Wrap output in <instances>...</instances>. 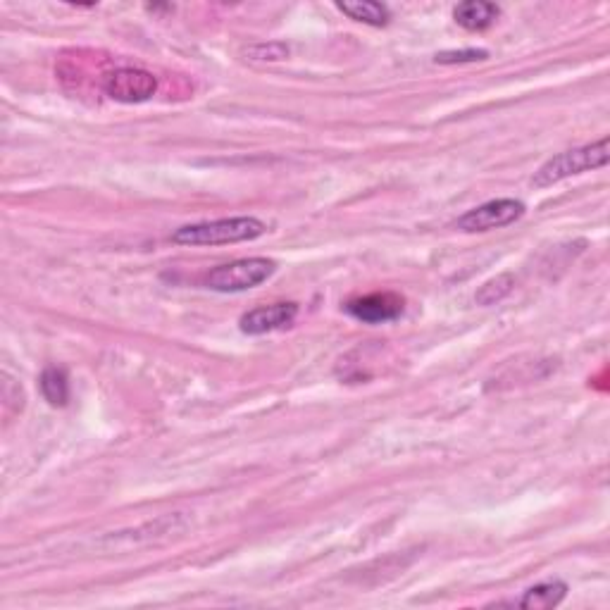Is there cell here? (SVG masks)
<instances>
[{"mask_svg": "<svg viewBox=\"0 0 610 610\" xmlns=\"http://www.w3.org/2000/svg\"><path fill=\"white\" fill-rule=\"evenodd\" d=\"M525 203L515 201V198H499V201H489L479 208L465 213L456 222V227L460 232H491V229H501L508 227V224L518 222L522 215H525Z\"/></svg>", "mask_w": 610, "mask_h": 610, "instance_id": "5b68a950", "label": "cell"}, {"mask_svg": "<svg viewBox=\"0 0 610 610\" xmlns=\"http://www.w3.org/2000/svg\"><path fill=\"white\" fill-rule=\"evenodd\" d=\"M267 232L265 222L258 217H224V220L186 224L172 234L177 246H222L253 241Z\"/></svg>", "mask_w": 610, "mask_h": 610, "instance_id": "6da1fadb", "label": "cell"}, {"mask_svg": "<svg viewBox=\"0 0 610 610\" xmlns=\"http://www.w3.org/2000/svg\"><path fill=\"white\" fill-rule=\"evenodd\" d=\"M608 160V139L589 143V146L582 148H572V151L553 155L551 160H546V163L534 172L532 184L537 186V189H546V186L563 182V179L575 177V174L606 167Z\"/></svg>", "mask_w": 610, "mask_h": 610, "instance_id": "7a4b0ae2", "label": "cell"}, {"mask_svg": "<svg viewBox=\"0 0 610 610\" xmlns=\"http://www.w3.org/2000/svg\"><path fill=\"white\" fill-rule=\"evenodd\" d=\"M253 60H284L286 55H289V46H284V43H260V46H253L251 51H248Z\"/></svg>", "mask_w": 610, "mask_h": 610, "instance_id": "5bb4252c", "label": "cell"}, {"mask_svg": "<svg viewBox=\"0 0 610 610\" xmlns=\"http://www.w3.org/2000/svg\"><path fill=\"white\" fill-rule=\"evenodd\" d=\"M403 308H406V301L394 291H379V294H367L346 303V313L367 325L394 322L403 315Z\"/></svg>", "mask_w": 610, "mask_h": 610, "instance_id": "8992f818", "label": "cell"}, {"mask_svg": "<svg viewBox=\"0 0 610 610\" xmlns=\"http://www.w3.org/2000/svg\"><path fill=\"white\" fill-rule=\"evenodd\" d=\"M103 91L117 103H146L158 91V79L141 67H120L103 79Z\"/></svg>", "mask_w": 610, "mask_h": 610, "instance_id": "277c9868", "label": "cell"}, {"mask_svg": "<svg viewBox=\"0 0 610 610\" xmlns=\"http://www.w3.org/2000/svg\"><path fill=\"white\" fill-rule=\"evenodd\" d=\"M41 394L55 408L67 406L70 401V382L62 367H46L41 375Z\"/></svg>", "mask_w": 610, "mask_h": 610, "instance_id": "8fae6325", "label": "cell"}, {"mask_svg": "<svg viewBox=\"0 0 610 610\" xmlns=\"http://www.w3.org/2000/svg\"><path fill=\"white\" fill-rule=\"evenodd\" d=\"M565 596H568V584L560 580H549L527 589L525 596L518 601V606L525 610H549L558 608L565 601Z\"/></svg>", "mask_w": 610, "mask_h": 610, "instance_id": "9c48e42d", "label": "cell"}, {"mask_svg": "<svg viewBox=\"0 0 610 610\" xmlns=\"http://www.w3.org/2000/svg\"><path fill=\"white\" fill-rule=\"evenodd\" d=\"M275 270L277 263L270 258H244L210 270L203 277V284L208 289L220 291V294H236V291H248L267 282L275 275Z\"/></svg>", "mask_w": 610, "mask_h": 610, "instance_id": "3957f363", "label": "cell"}, {"mask_svg": "<svg viewBox=\"0 0 610 610\" xmlns=\"http://www.w3.org/2000/svg\"><path fill=\"white\" fill-rule=\"evenodd\" d=\"M489 53L487 51H477V48H468V51H446L439 53L434 62H439V65H460V62H477V60H487Z\"/></svg>", "mask_w": 610, "mask_h": 610, "instance_id": "4fadbf2b", "label": "cell"}, {"mask_svg": "<svg viewBox=\"0 0 610 610\" xmlns=\"http://www.w3.org/2000/svg\"><path fill=\"white\" fill-rule=\"evenodd\" d=\"M336 8L351 17V20L370 24V27H387L391 20L387 5L372 3V0H344V3H336Z\"/></svg>", "mask_w": 610, "mask_h": 610, "instance_id": "30bf717a", "label": "cell"}, {"mask_svg": "<svg viewBox=\"0 0 610 610\" xmlns=\"http://www.w3.org/2000/svg\"><path fill=\"white\" fill-rule=\"evenodd\" d=\"M298 305L296 303H275V305H263V308H255L251 313L241 317L239 327L241 332L248 336H260L267 332H277V329L289 327L296 320Z\"/></svg>", "mask_w": 610, "mask_h": 610, "instance_id": "52a82bcc", "label": "cell"}, {"mask_svg": "<svg viewBox=\"0 0 610 610\" xmlns=\"http://www.w3.org/2000/svg\"><path fill=\"white\" fill-rule=\"evenodd\" d=\"M501 8L496 3H484V0H468L453 8V20L468 31H484L499 20Z\"/></svg>", "mask_w": 610, "mask_h": 610, "instance_id": "ba28073f", "label": "cell"}, {"mask_svg": "<svg viewBox=\"0 0 610 610\" xmlns=\"http://www.w3.org/2000/svg\"><path fill=\"white\" fill-rule=\"evenodd\" d=\"M513 286H515L513 275H499V277L489 279L487 284L479 286V291L475 294V301L479 305H494V303L503 301V298L513 291Z\"/></svg>", "mask_w": 610, "mask_h": 610, "instance_id": "7c38bea8", "label": "cell"}]
</instances>
